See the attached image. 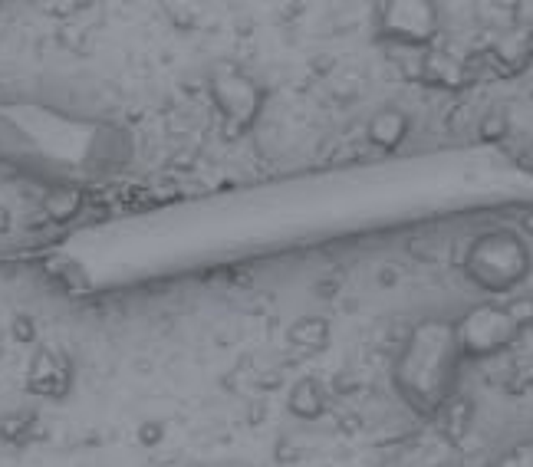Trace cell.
Returning <instances> with one entry per match:
<instances>
[{
	"label": "cell",
	"mask_w": 533,
	"mask_h": 467,
	"mask_svg": "<svg viewBox=\"0 0 533 467\" xmlns=\"http://www.w3.org/2000/svg\"><path fill=\"white\" fill-rule=\"evenodd\" d=\"M507 132H510V119L504 116L501 109L484 112L481 122H478V139L481 142H504Z\"/></svg>",
	"instance_id": "12"
},
{
	"label": "cell",
	"mask_w": 533,
	"mask_h": 467,
	"mask_svg": "<svg viewBox=\"0 0 533 467\" xmlns=\"http://www.w3.org/2000/svg\"><path fill=\"white\" fill-rule=\"evenodd\" d=\"M287 343L300 352H323L330 346V323L323 316H300L287 326Z\"/></svg>",
	"instance_id": "9"
},
{
	"label": "cell",
	"mask_w": 533,
	"mask_h": 467,
	"mask_svg": "<svg viewBox=\"0 0 533 467\" xmlns=\"http://www.w3.org/2000/svg\"><path fill=\"white\" fill-rule=\"evenodd\" d=\"M491 467H533V441H520L514 448H507Z\"/></svg>",
	"instance_id": "13"
},
{
	"label": "cell",
	"mask_w": 533,
	"mask_h": 467,
	"mask_svg": "<svg viewBox=\"0 0 533 467\" xmlns=\"http://www.w3.org/2000/svg\"><path fill=\"white\" fill-rule=\"evenodd\" d=\"M464 273L487 293H510L527 280L530 247L514 231H487L471 241L464 254Z\"/></svg>",
	"instance_id": "2"
},
{
	"label": "cell",
	"mask_w": 533,
	"mask_h": 467,
	"mask_svg": "<svg viewBox=\"0 0 533 467\" xmlns=\"http://www.w3.org/2000/svg\"><path fill=\"white\" fill-rule=\"evenodd\" d=\"M326 389L320 379H313V375H303V379L293 382V389L287 395V408L297 418L303 421H316L323 412H326Z\"/></svg>",
	"instance_id": "8"
},
{
	"label": "cell",
	"mask_w": 533,
	"mask_h": 467,
	"mask_svg": "<svg viewBox=\"0 0 533 467\" xmlns=\"http://www.w3.org/2000/svg\"><path fill=\"white\" fill-rule=\"evenodd\" d=\"M139 438H142V444H155V441L165 438V431H162V425H158V421H149V425H142Z\"/></svg>",
	"instance_id": "15"
},
{
	"label": "cell",
	"mask_w": 533,
	"mask_h": 467,
	"mask_svg": "<svg viewBox=\"0 0 533 467\" xmlns=\"http://www.w3.org/2000/svg\"><path fill=\"white\" fill-rule=\"evenodd\" d=\"M376 27L385 40L408 50H432L441 30V10L432 0H389L376 7Z\"/></svg>",
	"instance_id": "4"
},
{
	"label": "cell",
	"mask_w": 533,
	"mask_h": 467,
	"mask_svg": "<svg viewBox=\"0 0 533 467\" xmlns=\"http://www.w3.org/2000/svg\"><path fill=\"white\" fill-rule=\"evenodd\" d=\"M418 76H422L425 83L438 86V89H461L464 83H468V70H464V63L455 60V56L441 53V50H425L422 66H418Z\"/></svg>",
	"instance_id": "7"
},
{
	"label": "cell",
	"mask_w": 533,
	"mask_h": 467,
	"mask_svg": "<svg viewBox=\"0 0 533 467\" xmlns=\"http://www.w3.org/2000/svg\"><path fill=\"white\" fill-rule=\"evenodd\" d=\"M208 89H211L214 106H218L224 122H228L234 132H247L260 119V112H264V99H267L264 89H260L254 76H247L244 70H237V66H228V63L214 66Z\"/></svg>",
	"instance_id": "5"
},
{
	"label": "cell",
	"mask_w": 533,
	"mask_h": 467,
	"mask_svg": "<svg viewBox=\"0 0 533 467\" xmlns=\"http://www.w3.org/2000/svg\"><path fill=\"white\" fill-rule=\"evenodd\" d=\"M504 306H507V313L514 316V323H517L520 329L533 326V296H530V293H527V296H514V300H507Z\"/></svg>",
	"instance_id": "14"
},
{
	"label": "cell",
	"mask_w": 533,
	"mask_h": 467,
	"mask_svg": "<svg viewBox=\"0 0 533 467\" xmlns=\"http://www.w3.org/2000/svg\"><path fill=\"white\" fill-rule=\"evenodd\" d=\"M461 349L451 320H422L412 326L395 359L392 379L395 389L415 412L438 415L458 389L461 372Z\"/></svg>",
	"instance_id": "1"
},
{
	"label": "cell",
	"mask_w": 533,
	"mask_h": 467,
	"mask_svg": "<svg viewBox=\"0 0 533 467\" xmlns=\"http://www.w3.org/2000/svg\"><path fill=\"white\" fill-rule=\"evenodd\" d=\"M494 53H497V60L510 66V70H520V66H527L533 60V33L530 30H507V33H501Z\"/></svg>",
	"instance_id": "10"
},
{
	"label": "cell",
	"mask_w": 533,
	"mask_h": 467,
	"mask_svg": "<svg viewBox=\"0 0 533 467\" xmlns=\"http://www.w3.org/2000/svg\"><path fill=\"white\" fill-rule=\"evenodd\" d=\"M455 336L464 359H487L514 346L520 336V326L507 313V306L481 303V306H471L464 316H458Z\"/></svg>",
	"instance_id": "3"
},
{
	"label": "cell",
	"mask_w": 533,
	"mask_h": 467,
	"mask_svg": "<svg viewBox=\"0 0 533 467\" xmlns=\"http://www.w3.org/2000/svg\"><path fill=\"white\" fill-rule=\"evenodd\" d=\"M79 204H83V195L73 188H56L50 191L47 198H43V214H47L50 221H70L76 218V211H79Z\"/></svg>",
	"instance_id": "11"
},
{
	"label": "cell",
	"mask_w": 533,
	"mask_h": 467,
	"mask_svg": "<svg viewBox=\"0 0 533 467\" xmlns=\"http://www.w3.org/2000/svg\"><path fill=\"white\" fill-rule=\"evenodd\" d=\"M408 129H412V119H408V112L399 106H382L372 112V119L366 125V142L385 148V152H392V148H399L408 139Z\"/></svg>",
	"instance_id": "6"
}]
</instances>
